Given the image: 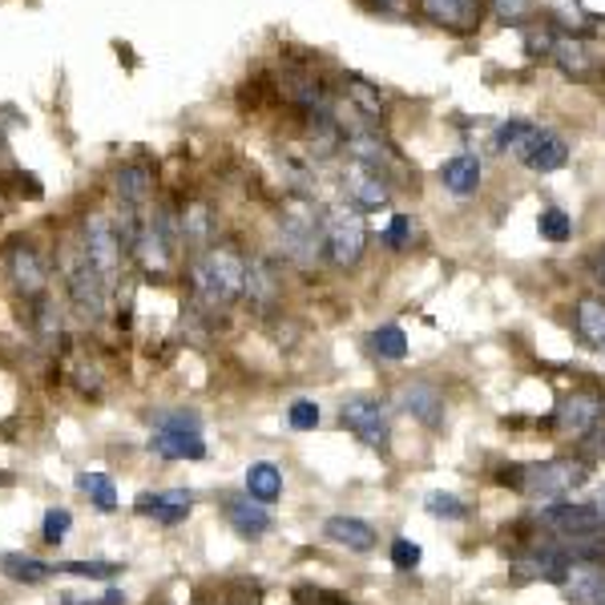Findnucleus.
I'll list each match as a JSON object with an SVG mask.
<instances>
[{"instance_id": "1", "label": "nucleus", "mask_w": 605, "mask_h": 605, "mask_svg": "<svg viewBox=\"0 0 605 605\" xmlns=\"http://www.w3.org/2000/svg\"><path fill=\"white\" fill-rule=\"evenodd\" d=\"M246 287V263L231 246H211L191 263V299L198 315H223Z\"/></svg>"}, {"instance_id": "2", "label": "nucleus", "mask_w": 605, "mask_h": 605, "mask_svg": "<svg viewBox=\"0 0 605 605\" xmlns=\"http://www.w3.org/2000/svg\"><path fill=\"white\" fill-rule=\"evenodd\" d=\"M61 279H65V299H69V311L77 315V323H86V328H101V323H106V315H109V303H114V291H109L106 279L89 266L81 243H65Z\"/></svg>"}, {"instance_id": "3", "label": "nucleus", "mask_w": 605, "mask_h": 605, "mask_svg": "<svg viewBox=\"0 0 605 605\" xmlns=\"http://www.w3.org/2000/svg\"><path fill=\"white\" fill-rule=\"evenodd\" d=\"M589 477V465L574 457H557V460H541V465H505L497 472L500 485L525 492L529 500H565V492H574L577 485H585Z\"/></svg>"}, {"instance_id": "4", "label": "nucleus", "mask_w": 605, "mask_h": 605, "mask_svg": "<svg viewBox=\"0 0 605 605\" xmlns=\"http://www.w3.org/2000/svg\"><path fill=\"white\" fill-rule=\"evenodd\" d=\"M149 452L162 460H206V436H202V416L194 408H170L154 416V436Z\"/></svg>"}, {"instance_id": "5", "label": "nucleus", "mask_w": 605, "mask_h": 605, "mask_svg": "<svg viewBox=\"0 0 605 605\" xmlns=\"http://www.w3.org/2000/svg\"><path fill=\"white\" fill-rule=\"evenodd\" d=\"M182 246V226H178V211L170 202H162L146 214V226H142L138 243L129 251V258L146 271V275H166L174 263V251Z\"/></svg>"}, {"instance_id": "6", "label": "nucleus", "mask_w": 605, "mask_h": 605, "mask_svg": "<svg viewBox=\"0 0 605 605\" xmlns=\"http://www.w3.org/2000/svg\"><path fill=\"white\" fill-rule=\"evenodd\" d=\"M323 214L311 198H291L279 214V246L295 266H311L323 246Z\"/></svg>"}, {"instance_id": "7", "label": "nucleus", "mask_w": 605, "mask_h": 605, "mask_svg": "<svg viewBox=\"0 0 605 605\" xmlns=\"http://www.w3.org/2000/svg\"><path fill=\"white\" fill-rule=\"evenodd\" d=\"M77 243L86 251L89 266L106 279V287L117 295L121 287V266H126V246H121V234L109 214H86L81 218V231H77Z\"/></svg>"}, {"instance_id": "8", "label": "nucleus", "mask_w": 605, "mask_h": 605, "mask_svg": "<svg viewBox=\"0 0 605 605\" xmlns=\"http://www.w3.org/2000/svg\"><path fill=\"white\" fill-rule=\"evenodd\" d=\"M4 279L12 283V291L25 299V303H37V299L49 295V263H45L41 246L17 234L4 243Z\"/></svg>"}, {"instance_id": "9", "label": "nucleus", "mask_w": 605, "mask_h": 605, "mask_svg": "<svg viewBox=\"0 0 605 605\" xmlns=\"http://www.w3.org/2000/svg\"><path fill=\"white\" fill-rule=\"evenodd\" d=\"M323 246H328V258L335 266H355L363 258V246H368V226H363V214L355 206H340V211L328 214L323 223Z\"/></svg>"}, {"instance_id": "10", "label": "nucleus", "mask_w": 605, "mask_h": 605, "mask_svg": "<svg viewBox=\"0 0 605 605\" xmlns=\"http://www.w3.org/2000/svg\"><path fill=\"white\" fill-rule=\"evenodd\" d=\"M340 420L351 436H360L363 445L375 448V452H383L388 440H392V412L375 396H351V400H343Z\"/></svg>"}, {"instance_id": "11", "label": "nucleus", "mask_w": 605, "mask_h": 605, "mask_svg": "<svg viewBox=\"0 0 605 605\" xmlns=\"http://www.w3.org/2000/svg\"><path fill=\"white\" fill-rule=\"evenodd\" d=\"M537 525L549 529L553 537H562V541L605 533V525H602V517H597L594 505H574V500H549L545 509H537Z\"/></svg>"}, {"instance_id": "12", "label": "nucleus", "mask_w": 605, "mask_h": 605, "mask_svg": "<svg viewBox=\"0 0 605 605\" xmlns=\"http://www.w3.org/2000/svg\"><path fill=\"white\" fill-rule=\"evenodd\" d=\"M602 416H605V396L597 388H574V392L557 403V428L565 436H574V440H585V436L594 432Z\"/></svg>"}, {"instance_id": "13", "label": "nucleus", "mask_w": 605, "mask_h": 605, "mask_svg": "<svg viewBox=\"0 0 605 605\" xmlns=\"http://www.w3.org/2000/svg\"><path fill=\"white\" fill-rule=\"evenodd\" d=\"M520 582H553L562 585L565 574L574 569V557L565 545H529V549L520 553L517 562H513Z\"/></svg>"}, {"instance_id": "14", "label": "nucleus", "mask_w": 605, "mask_h": 605, "mask_svg": "<svg viewBox=\"0 0 605 605\" xmlns=\"http://www.w3.org/2000/svg\"><path fill=\"white\" fill-rule=\"evenodd\" d=\"M114 198H117V211L149 214V198H154V166H149V162H126V166H117Z\"/></svg>"}, {"instance_id": "15", "label": "nucleus", "mask_w": 605, "mask_h": 605, "mask_svg": "<svg viewBox=\"0 0 605 605\" xmlns=\"http://www.w3.org/2000/svg\"><path fill=\"white\" fill-rule=\"evenodd\" d=\"M223 517L243 541H258V537H266V533L275 529L271 509L258 505V500H251L246 492H223Z\"/></svg>"}, {"instance_id": "16", "label": "nucleus", "mask_w": 605, "mask_h": 605, "mask_svg": "<svg viewBox=\"0 0 605 605\" xmlns=\"http://www.w3.org/2000/svg\"><path fill=\"white\" fill-rule=\"evenodd\" d=\"M396 403H400V412H408L412 420H420L425 428H432V432L445 428V396L436 392L432 383H425V380L400 383Z\"/></svg>"}, {"instance_id": "17", "label": "nucleus", "mask_w": 605, "mask_h": 605, "mask_svg": "<svg viewBox=\"0 0 605 605\" xmlns=\"http://www.w3.org/2000/svg\"><path fill=\"white\" fill-rule=\"evenodd\" d=\"M520 166L533 174H553L562 170L565 162H569V146H565L562 134H553V129H533L529 142L520 146Z\"/></svg>"}, {"instance_id": "18", "label": "nucleus", "mask_w": 605, "mask_h": 605, "mask_svg": "<svg viewBox=\"0 0 605 605\" xmlns=\"http://www.w3.org/2000/svg\"><path fill=\"white\" fill-rule=\"evenodd\" d=\"M194 509V492L191 489H166V492H138L134 500V513L138 517L158 520V525H182Z\"/></svg>"}, {"instance_id": "19", "label": "nucleus", "mask_w": 605, "mask_h": 605, "mask_svg": "<svg viewBox=\"0 0 605 605\" xmlns=\"http://www.w3.org/2000/svg\"><path fill=\"white\" fill-rule=\"evenodd\" d=\"M323 537L331 545H340V549H351V553H372L375 549V529L368 525L363 517H351V513H335V517L323 520Z\"/></svg>"}, {"instance_id": "20", "label": "nucleus", "mask_w": 605, "mask_h": 605, "mask_svg": "<svg viewBox=\"0 0 605 605\" xmlns=\"http://www.w3.org/2000/svg\"><path fill=\"white\" fill-rule=\"evenodd\" d=\"M562 594L569 597V605H605V565L574 562L562 582Z\"/></svg>"}, {"instance_id": "21", "label": "nucleus", "mask_w": 605, "mask_h": 605, "mask_svg": "<svg viewBox=\"0 0 605 605\" xmlns=\"http://www.w3.org/2000/svg\"><path fill=\"white\" fill-rule=\"evenodd\" d=\"M29 328L37 335L45 351H61L65 348V308L57 303L53 295L37 299L29 308Z\"/></svg>"}, {"instance_id": "22", "label": "nucleus", "mask_w": 605, "mask_h": 605, "mask_svg": "<svg viewBox=\"0 0 605 605\" xmlns=\"http://www.w3.org/2000/svg\"><path fill=\"white\" fill-rule=\"evenodd\" d=\"M178 226H182V246H191L194 255H202V251L214 246L218 223H214V211L206 202H186L178 211Z\"/></svg>"}, {"instance_id": "23", "label": "nucleus", "mask_w": 605, "mask_h": 605, "mask_svg": "<svg viewBox=\"0 0 605 605\" xmlns=\"http://www.w3.org/2000/svg\"><path fill=\"white\" fill-rule=\"evenodd\" d=\"M343 182H348V194H351V202H355V211H375V206H383V202L392 198L383 174H372L368 166H355V162L348 166Z\"/></svg>"}, {"instance_id": "24", "label": "nucleus", "mask_w": 605, "mask_h": 605, "mask_svg": "<svg viewBox=\"0 0 605 605\" xmlns=\"http://www.w3.org/2000/svg\"><path fill=\"white\" fill-rule=\"evenodd\" d=\"M440 182H445L448 194L468 198V194L480 191V158L477 154H452V158L440 166Z\"/></svg>"}, {"instance_id": "25", "label": "nucleus", "mask_w": 605, "mask_h": 605, "mask_svg": "<svg viewBox=\"0 0 605 605\" xmlns=\"http://www.w3.org/2000/svg\"><path fill=\"white\" fill-rule=\"evenodd\" d=\"M428 12V21L445 25V29H472L480 21V0H420Z\"/></svg>"}, {"instance_id": "26", "label": "nucleus", "mask_w": 605, "mask_h": 605, "mask_svg": "<svg viewBox=\"0 0 605 605\" xmlns=\"http://www.w3.org/2000/svg\"><path fill=\"white\" fill-rule=\"evenodd\" d=\"M243 295L251 299L258 311L275 308L279 275H275V266H271V258H251V263H246V287H243Z\"/></svg>"}, {"instance_id": "27", "label": "nucleus", "mask_w": 605, "mask_h": 605, "mask_svg": "<svg viewBox=\"0 0 605 605\" xmlns=\"http://www.w3.org/2000/svg\"><path fill=\"white\" fill-rule=\"evenodd\" d=\"M246 497L258 500V505H275L279 497H283V472H279V465H271V460H255V465L246 468Z\"/></svg>"}, {"instance_id": "28", "label": "nucleus", "mask_w": 605, "mask_h": 605, "mask_svg": "<svg viewBox=\"0 0 605 605\" xmlns=\"http://www.w3.org/2000/svg\"><path fill=\"white\" fill-rule=\"evenodd\" d=\"M0 574L17 585H41L45 577H53V565L32 557V553H4L0 557Z\"/></svg>"}, {"instance_id": "29", "label": "nucleus", "mask_w": 605, "mask_h": 605, "mask_svg": "<svg viewBox=\"0 0 605 605\" xmlns=\"http://www.w3.org/2000/svg\"><path fill=\"white\" fill-rule=\"evenodd\" d=\"M553 61L562 69L565 77H574V81H585V77L594 74V57L585 49L582 41L574 37H562V41H553Z\"/></svg>"}, {"instance_id": "30", "label": "nucleus", "mask_w": 605, "mask_h": 605, "mask_svg": "<svg viewBox=\"0 0 605 605\" xmlns=\"http://www.w3.org/2000/svg\"><path fill=\"white\" fill-rule=\"evenodd\" d=\"M77 492H86L97 513L117 509V485L109 472H81V477H77Z\"/></svg>"}, {"instance_id": "31", "label": "nucleus", "mask_w": 605, "mask_h": 605, "mask_svg": "<svg viewBox=\"0 0 605 605\" xmlns=\"http://www.w3.org/2000/svg\"><path fill=\"white\" fill-rule=\"evenodd\" d=\"M368 351L380 355V360H403V355H408V335H403V328H396V323H383V328H375L372 335H368Z\"/></svg>"}, {"instance_id": "32", "label": "nucleus", "mask_w": 605, "mask_h": 605, "mask_svg": "<svg viewBox=\"0 0 605 605\" xmlns=\"http://www.w3.org/2000/svg\"><path fill=\"white\" fill-rule=\"evenodd\" d=\"M53 574L89 577V582H114L117 574H126V565H117V562H57Z\"/></svg>"}, {"instance_id": "33", "label": "nucleus", "mask_w": 605, "mask_h": 605, "mask_svg": "<svg viewBox=\"0 0 605 605\" xmlns=\"http://www.w3.org/2000/svg\"><path fill=\"white\" fill-rule=\"evenodd\" d=\"M577 331H582L589 343H602L605 348V303L582 299V303H577Z\"/></svg>"}, {"instance_id": "34", "label": "nucleus", "mask_w": 605, "mask_h": 605, "mask_svg": "<svg viewBox=\"0 0 605 605\" xmlns=\"http://www.w3.org/2000/svg\"><path fill=\"white\" fill-rule=\"evenodd\" d=\"M533 129H537V126L520 121V117H513V121H500L497 134H492V149H497V154H520V146L529 142Z\"/></svg>"}, {"instance_id": "35", "label": "nucleus", "mask_w": 605, "mask_h": 605, "mask_svg": "<svg viewBox=\"0 0 605 605\" xmlns=\"http://www.w3.org/2000/svg\"><path fill=\"white\" fill-rule=\"evenodd\" d=\"M537 231H541V238H549V243H569V238H574V218L565 211H557V206H545V211L537 214Z\"/></svg>"}, {"instance_id": "36", "label": "nucleus", "mask_w": 605, "mask_h": 605, "mask_svg": "<svg viewBox=\"0 0 605 605\" xmlns=\"http://www.w3.org/2000/svg\"><path fill=\"white\" fill-rule=\"evenodd\" d=\"M425 509L432 513V517H440V520H465L468 517V505L457 497V492H428L425 497Z\"/></svg>"}, {"instance_id": "37", "label": "nucleus", "mask_w": 605, "mask_h": 605, "mask_svg": "<svg viewBox=\"0 0 605 605\" xmlns=\"http://www.w3.org/2000/svg\"><path fill=\"white\" fill-rule=\"evenodd\" d=\"M348 101L355 109H363V114L372 117V121H380V114H383L380 89H372L368 81H360V77H348Z\"/></svg>"}, {"instance_id": "38", "label": "nucleus", "mask_w": 605, "mask_h": 605, "mask_svg": "<svg viewBox=\"0 0 605 605\" xmlns=\"http://www.w3.org/2000/svg\"><path fill=\"white\" fill-rule=\"evenodd\" d=\"M69 529H74V513L61 509V505H53V509H45L41 517V537L49 545H61L65 537H69Z\"/></svg>"}, {"instance_id": "39", "label": "nucleus", "mask_w": 605, "mask_h": 605, "mask_svg": "<svg viewBox=\"0 0 605 605\" xmlns=\"http://www.w3.org/2000/svg\"><path fill=\"white\" fill-rule=\"evenodd\" d=\"M218 605H263V589L255 582H226Z\"/></svg>"}, {"instance_id": "40", "label": "nucleus", "mask_w": 605, "mask_h": 605, "mask_svg": "<svg viewBox=\"0 0 605 605\" xmlns=\"http://www.w3.org/2000/svg\"><path fill=\"white\" fill-rule=\"evenodd\" d=\"M319 420H323V412H319L315 400H295L287 408V425L295 432H311V428H319Z\"/></svg>"}, {"instance_id": "41", "label": "nucleus", "mask_w": 605, "mask_h": 605, "mask_svg": "<svg viewBox=\"0 0 605 605\" xmlns=\"http://www.w3.org/2000/svg\"><path fill=\"white\" fill-rule=\"evenodd\" d=\"M420 557H425V549H420L412 537H396L392 541V565L400 574H412L416 565H420Z\"/></svg>"}, {"instance_id": "42", "label": "nucleus", "mask_w": 605, "mask_h": 605, "mask_svg": "<svg viewBox=\"0 0 605 605\" xmlns=\"http://www.w3.org/2000/svg\"><path fill=\"white\" fill-rule=\"evenodd\" d=\"M408 238H412V214H392V223L383 231V243L400 251V246H408Z\"/></svg>"}, {"instance_id": "43", "label": "nucleus", "mask_w": 605, "mask_h": 605, "mask_svg": "<svg viewBox=\"0 0 605 605\" xmlns=\"http://www.w3.org/2000/svg\"><path fill=\"white\" fill-rule=\"evenodd\" d=\"M57 605H126V594L121 589H106L101 597H77V594H61L57 597Z\"/></svg>"}, {"instance_id": "44", "label": "nucleus", "mask_w": 605, "mask_h": 605, "mask_svg": "<svg viewBox=\"0 0 605 605\" xmlns=\"http://www.w3.org/2000/svg\"><path fill=\"white\" fill-rule=\"evenodd\" d=\"M492 9H497L500 21L517 25V21H525V12H529V0H492Z\"/></svg>"}, {"instance_id": "45", "label": "nucleus", "mask_w": 605, "mask_h": 605, "mask_svg": "<svg viewBox=\"0 0 605 605\" xmlns=\"http://www.w3.org/2000/svg\"><path fill=\"white\" fill-rule=\"evenodd\" d=\"M557 4V12H562V21L569 25V29H577V21H582V9H577V0H553Z\"/></svg>"}, {"instance_id": "46", "label": "nucleus", "mask_w": 605, "mask_h": 605, "mask_svg": "<svg viewBox=\"0 0 605 605\" xmlns=\"http://www.w3.org/2000/svg\"><path fill=\"white\" fill-rule=\"evenodd\" d=\"M375 4H380L383 12H403V9H408V0H375Z\"/></svg>"}, {"instance_id": "47", "label": "nucleus", "mask_w": 605, "mask_h": 605, "mask_svg": "<svg viewBox=\"0 0 605 605\" xmlns=\"http://www.w3.org/2000/svg\"><path fill=\"white\" fill-rule=\"evenodd\" d=\"M589 505H594V509H597V517H602V525H605V489L597 492V500H589Z\"/></svg>"}, {"instance_id": "48", "label": "nucleus", "mask_w": 605, "mask_h": 605, "mask_svg": "<svg viewBox=\"0 0 605 605\" xmlns=\"http://www.w3.org/2000/svg\"><path fill=\"white\" fill-rule=\"evenodd\" d=\"M0 485H12V477H9V472H0Z\"/></svg>"}, {"instance_id": "49", "label": "nucleus", "mask_w": 605, "mask_h": 605, "mask_svg": "<svg viewBox=\"0 0 605 605\" xmlns=\"http://www.w3.org/2000/svg\"><path fill=\"white\" fill-rule=\"evenodd\" d=\"M597 266H602V279H605V251H602V258H597Z\"/></svg>"}, {"instance_id": "50", "label": "nucleus", "mask_w": 605, "mask_h": 605, "mask_svg": "<svg viewBox=\"0 0 605 605\" xmlns=\"http://www.w3.org/2000/svg\"><path fill=\"white\" fill-rule=\"evenodd\" d=\"M340 605H351V602H340Z\"/></svg>"}]
</instances>
